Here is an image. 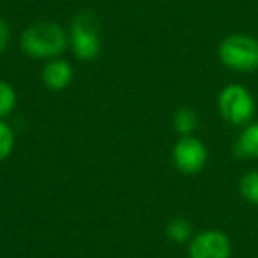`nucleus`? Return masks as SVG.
I'll use <instances>...</instances> for the list:
<instances>
[{"mask_svg":"<svg viewBox=\"0 0 258 258\" xmlns=\"http://www.w3.org/2000/svg\"><path fill=\"white\" fill-rule=\"evenodd\" d=\"M20 44L32 58H55L68 48V34L57 23L39 22L23 30Z\"/></svg>","mask_w":258,"mask_h":258,"instance_id":"obj_1","label":"nucleus"},{"mask_svg":"<svg viewBox=\"0 0 258 258\" xmlns=\"http://www.w3.org/2000/svg\"><path fill=\"white\" fill-rule=\"evenodd\" d=\"M219 60L237 73H254L258 69V39L246 34L225 37L218 48Z\"/></svg>","mask_w":258,"mask_h":258,"instance_id":"obj_2","label":"nucleus"},{"mask_svg":"<svg viewBox=\"0 0 258 258\" xmlns=\"http://www.w3.org/2000/svg\"><path fill=\"white\" fill-rule=\"evenodd\" d=\"M218 110L226 122L233 125H246L251 122L256 110L254 97L240 83H230L219 92Z\"/></svg>","mask_w":258,"mask_h":258,"instance_id":"obj_3","label":"nucleus"},{"mask_svg":"<svg viewBox=\"0 0 258 258\" xmlns=\"http://www.w3.org/2000/svg\"><path fill=\"white\" fill-rule=\"evenodd\" d=\"M69 43L80 60H94L101 50L99 25L92 13H80L75 16L69 30Z\"/></svg>","mask_w":258,"mask_h":258,"instance_id":"obj_4","label":"nucleus"},{"mask_svg":"<svg viewBox=\"0 0 258 258\" xmlns=\"http://www.w3.org/2000/svg\"><path fill=\"white\" fill-rule=\"evenodd\" d=\"M207 147L195 137H182L173 147V163L177 170L186 175L202 172L207 165Z\"/></svg>","mask_w":258,"mask_h":258,"instance_id":"obj_5","label":"nucleus"},{"mask_svg":"<svg viewBox=\"0 0 258 258\" xmlns=\"http://www.w3.org/2000/svg\"><path fill=\"white\" fill-rule=\"evenodd\" d=\"M189 258H230L232 240L225 232L205 230L189 240Z\"/></svg>","mask_w":258,"mask_h":258,"instance_id":"obj_6","label":"nucleus"},{"mask_svg":"<svg viewBox=\"0 0 258 258\" xmlns=\"http://www.w3.org/2000/svg\"><path fill=\"white\" fill-rule=\"evenodd\" d=\"M41 78L50 90H64L73 80V68L68 60L51 58L43 68Z\"/></svg>","mask_w":258,"mask_h":258,"instance_id":"obj_7","label":"nucleus"},{"mask_svg":"<svg viewBox=\"0 0 258 258\" xmlns=\"http://www.w3.org/2000/svg\"><path fill=\"white\" fill-rule=\"evenodd\" d=\"M235 154L240 159L258 158V122L247 124L239 135L235 144Z\"/></svg>","mask_w":258,"mask_h":258,"instance_id":"obj_8","label":"nucleus"},{"mask_svg":"<svg viewBox=\"0 0 258 258\" xmlns=\"http://www.w3.org/2000/svg\"><path fill=\"white\" fill-rule=\"evenodd\" d=\"M239 193L246 202L258 205V170H251L240 177Z\"/></svg>","mask_w":258,"mask_h":258,"instance_id":"obj_9","label":"nucleus"},{"mask_svg":"<svg viewBox=\"0 0 258 258\" xmlns=\"http://www.w3.org/2000/svg\"><path fill=\"white\" fill-rule=\"evenodd\" d=\"M166 235L173 240V242H187L193 239V226L187 219L184 218H175L166 225Z\"/></svg>","mask_w":258,"mask_h":258,"instance_id":"obj_10","label":"nucleus"},{"mask_svg":"<svg viewBox=\"0 0 258 258\" xmlns=\"http://www.w3.org/2000/svg\"><path fill=\"white\" fill-rule=\"evenodd\" d=\"M173 125H175L177 133H180L182 137H191V133H193L198 125L197 111L191 110V108L179 110L175 113V118H173Z\"/></svg>","mask_w":258,"mask_h":258,"instance_id":"obj_11","label":"nucleus"},{"mask_svg":"<svg viewBox=\"0 0 258 258\" xmlns=\"http://www.w3.org/2000/svg\"><path fill=\"white\" fill-rule=\"evenodd\" d=\"M16 108V92L8 82L0 80V120Z\"/></svg>","mask_w":258,"mask_h":258,"instance_id":"obj_12","label":"nucleus"},{"mask_svg":"<svg viewBox=\"0 0 258 258\" xmlns=\"http://www.w3.org/2000/svg\"><path fill=\"white\" fill-rule=\"evenodd\" d=\"M15 149V133L9 124L0 120V161H4L11 156Z\"/></svg>","mask_w":258,"mask_h":258,"instance_id":"obj_13","label":"nucleus"},{"mask_svg":"<svg viewBox=\"0 0 258 258\" xmlns=\"http://www.w3.org/2000/svg\"><path fill=\"white\" fill-rule=\"evenodd\" d=\"M9 39H11V30H9V25L6 20L0 18V53L8 48Z\"/></svg>","mask_w":258,"mask_h":258,"instance_id":"obj_14","label":"nucleus"}]
</instances>
